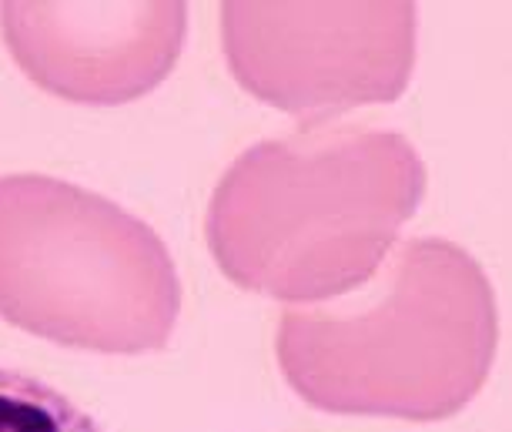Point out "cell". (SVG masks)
Segmentation results:
<instances>
[{"label":"cell","instance_id":"obj_1","mask_svg":"<svg viewBox=\"0 0 512 432\" xmlns=\"http://www.w3.org/2000/svg\"><path fill=\"white\" fill-rule=\"evenodd\" d=\"M422 191V158L399 131L305 124L231 161L205 238L228 282L278 302H332L372 282Z\"/></svg>","mask_w":512,"mask_h":432},{"label":"cell","instance_id":"obj_2","mask_svg":"<svg viewBox=\"0 0 512 432\" xmlns=\"http://www.w3.org/2000/svg\"><path fill=\"white\" fill-rule=\"evenodd\" d=\"M496 342V295L482 265L446 238H412L365 299L285 309L275 352L308 406L432 422L482 389Z\"/></svg>","mask_w":512,"mask_h":432},{"label":"cell","instance_id":"obj_3","mask_svg":"<svg viewBox=\"0 0 512 432\" xmlns=\"http://www.w3.org/2000/svg\"><path fill=\"white\" fill-rule=\"evenodd\" d=\"M178 315L175 258L148 222L61 178H0V319L67 349L144 355Z\"/></svg>","mask_w":512,"mask_h":432},{"label":"cell","instance_id":"obj_4","mask_svg":"<svg viewBox=\"0 0 512 432\" xmlns=\"http://www.w3.org/2000/svg\"><path fill=\"white\" fill-rule=\"evenodd\" d=\"M221 47L248 94L318 124L405 91L415 64V7L221 4Z\"/></svg>","mask_w":512,"mask_h":432},{"label":"cell","instance_id":"obj_5","mask_svg":"<svg viewBox=\"0 0 512 432\" xmlns=\"http://www.w3.org/2000/svg\"><path fill=\"white\" fill-rule=\"evenodd\" d=\"M0 34L41 91L77 104H128L175 71L188 7L0 4Z\"/></svg>","mask_w":512,"mask_h":432},{"label":"cell","instance_id":"obj_6","mask_svg":"<svg viewBox=\"0 0 512 432\" xmlns=\"http://www.w3.org/2000/svg\"><path fill=\"white\" fill-rule=\"evenodd\" d=\"M0 432H104L51 382L0 366Z\"/></svg>","mask_w":512,"mask_h":432}]
</instances>
